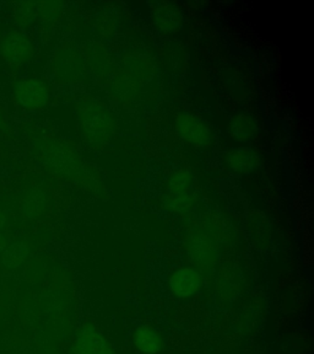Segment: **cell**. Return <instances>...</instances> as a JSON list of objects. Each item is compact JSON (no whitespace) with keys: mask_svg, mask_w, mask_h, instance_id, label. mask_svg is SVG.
<instances>
[{"mask_svg":"<svg viewBox=\"0 0 314 354\" xmlns=\"http://www.w3.org/2000/svg\"><path fill=\"white\" fill-rule=\"evenodd\" d=\"M176 129L181 138L200 149L209 148L215 139L213 128L204 118L187 112L177 117Z\"/></svg>","mask_w":314,"mask_h":354,"instance_id":"obj_1","label":"cell"},{"mask_svg":"<svg viewBox=\"0 0 314 354\" xmlns=\"http://www.w3.org/2000/svg\"><path fill=\"white\" fill-rule=\"evenodd\" d=\"M17 100L26 107H39L48 99V91L43 84L37 80L22 82L17 86Z\"/></svg>","mask_w":314,"mask_h":354,"instance_id":"obj_6","label":"cell"},{"mask_svg":"<svg viewBox=\"0 0 314 354\" xmlns=\"http://www.w3.org/2000/svg\"><path fill=\"white\" fill-rule=\"evenodd\" d=\"M137 348L144 354H157L164 347L160 333L150 327H139L134 335Z\"/></svg>","mask_w":314,"mask_h":354,"instance_id":"obj_8","label":"cell"},{"mask_svg":"<svg viewBox=\"0 0 314 354\" xmlns=\"http://www.w3.org/2000/svg\"><path fill=\"white\" fill-rule=\"evenodd\" d=\"M202 283L203 279L199 272L193 268H181L171 277L170 287L177 298L187 299L198 293Z\"/></svg>","mask_w":314,"mask_h":354,"instance_id":"obj_5","label":"cell"},{"mask_svg":"<svg viewBox=\"0 0 314 354\" xmlns=\"http://www.w3.org/2000/svg\"><path fill=\"white\" fill-rule=\"evenodd\" d=\"M190 254L194 262L202 267L213 265L216 260L215 250L204 240H195L190 245Z\"/></svg>","mask_w":314,"mask_h":354,"instance_id":"obj_10","label":"cell"},{"mask_svg":"<svg viewBox=\"0 0 314 354\" xmlns=\"http://www.w3.org/2000/svg\"><path fill=\"white\" fill-rule=\"evenodd\" d=\"M75 351L77 354H113L110 343L94 325H86L77 332Z\"/></svg>","mask_w":314,"mask_h":354,"instance_id":"obj_3","label":"cell"},{"mask_svg":"<svg viewBox=\"0 0 314 354\" xmlns=\"http://www.w3.org/2000/svg\"><path fill=\"white\" fill-rule=\"evenodd\" d=\"M84 131L88 138L101 142L110 137V118L108 112L99 105H86L81 115Z\"/></svg>","mask_w":314,"mask_h":354,"instance_id":"obj_2","label":"cell"},{"mask_svg":"<svg viewBox=\"0 0 314 354\" xmlns=\"http://www.w3.org/2000/svg\"><path fill=\"white\" fill-rule=\"evenodd\" d=\"M4 225H6V216L3 213H0V229H3Z\"/></svg>","mask_w":314,"mask_h":354,"instance_id":"obj_15","label":"cell"},{"mask_svg":"<svg viewBox=\"0 0 314 354\" xmlns=\"http://www.w3.org/2000/svg\"><path fill=\"white\" fill-rule=\"evenodd\" d=\"M258 131H259L258 121L247 113L236 115L228 122V132L231 134L232 138L241 143H246L255 138Z\"/></svg>","mask_w":314,"mask_h":354,"instance_id":"obj_7","label":"cell"},{"mask_svg":"<svg viewBox=\"0 0 314 354\" xmlns=\"http://www.w3.org/2000/svg\"><path fill=\"white\" fill-rule=\"evenodd\" d=\"M227 165L239 175H251L259 169L260 155L248 147H235L226 155Z\"/></svg>","mask_w":314,"mask_h":354,"instance_id":"obj_4","label":"cell"},{"mask_svg":"<svg viewBox=\"0 0 314 354\" xmlns=\"http://www.w3.org/2000/svg\"><path fill=\"white\" fill-rule=\"evenodd\" d=\"M28 250L25 243H15L4 249L3 254V263L8 268H15L21 265L28 257Z\"/></svg>","mask_w":314,"mask_h":354,"instance_id":"obj_11","label":"cell"},{"mask_svg":"<svg viewBox=\"0 0 314 354\" xmlns=\"http://www.w3.org/2000/svg\"><path fill=\"white\" fill-rule=\"evenodd\" d=\"M190 183H192V177L189 176L187 172H178L172 177L171 188L176 194H179L182 191H187V188L190 186Z\"/></svg>","mask_w":314,"mask_h":354,"instance_id":"obj_13","label":"cell"},{"mask_svg":"<svg viewBox=\"0 0 314 354\" xmlns=\"http://www.w3.org/2000/svg\"><path fill=\"white\" fill-rule=\"evenodd\" d=\"M43 205V196L39 192H32L23 203V212L31 218H35L39 213Z\"/></svg>","mask_w":314,"mask_h":354,"instance_id":"obj_12","label":"cell"},{"mask_svg":"<svg viewBox=\"0 0 314 354\" xmlns=\"http://www.w3.org/2000/svg\"><path fill=\"white\" fill-rule=\"evenodd\" d=\"M3 52L11 61L20 62L28 55L30 46L23 37L19 35H14L6 39V42L3 44Z\"/></svg>","mask_w":314,"mask_h":354,"instance_id":"obj_9","label":"cell"},{"mask_svg":"<svg viewBox=\"0 0 314 354\" xmlns=\"http://www.w3.org/2000/svg\"><path fill=\"white\" fill-rule=\"evenodd\" d=\"M6 248V239L1 232H0V251H3V250Z\"/></svg>","mask_w":314,"mask_h":354,"instance_id":"obj_14","label":"cell"}]
</instances>
